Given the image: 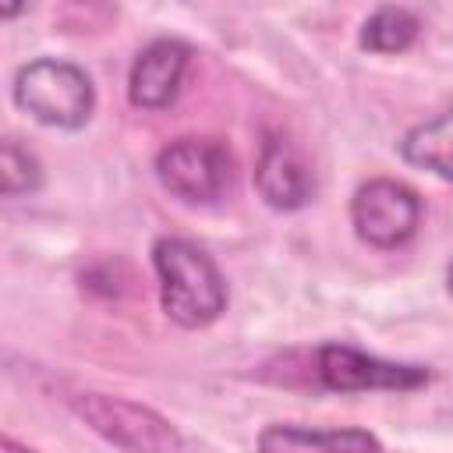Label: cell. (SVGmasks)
<instances>
[{
    "instance_id": "cell-5",
    "label": "cell",
    "mask_w": 453,
    "mask_h": 453,
    "mask_svg": "<svg viewBox=\"0 0 453 453\" xmlns=\"http://www.w3.org/2000/svg\"><path fill=\"white\" fill-rule=\"evenodd\" d=\"M421 195L393 177H375L361 184L350 198L354 234L372 248H400L421 226Z\"/></svg>"
},
{
    "instance_id": "cell-6",
    "label": "cell",
    "mask_w": 453,
    "mask_h": 453,
    "mask_svg": "<svg viewBox=\"0 0 453 453\" xmlns=\"http://www.w3.org/2000/svg\"><path fill=\"white\" fill-rule=\"evenodd\" d=\"M315 372L326 389L336 393H365V389H418L432 379L421 365H400L382 361L375 354H365L347 343H326L315 354Z\"/></svg>"
},
{
    "instance_id": "cell-14",
    "label": "cell",
    "mask_w": 453,
    "mask_h": 453,
    "mask_svg": "<svg viewBox=\"0 0 453 453\" xmlns=\"http://www.w3.org/2000/svg\"><path fill=\"white\" fill-rule=\"evenodd\" d=\"M446 283H449V294H453V265H449V273H446Z\"/></svg>"
},
{
    "instance_id": "cell-8",
    "label": "cell",
    "mask_w": 453,
    "mask_h": 453,
    "mask_svg": "<svg viewBox=\"0 0 453 453\" xmlns=\"http://www.w3.org/2000/svg\"><path fill=\"white\" fill-rule=\"evenodd\" d=\"M255 188L265 198V205L280 212H294L311 202L315 195V173L304 163V156L276 131L265 134L258 166H255Z\"/></svg>"
},
{
    "instance_id": "cell-10",
    "label": "cell",
    "mask_w": 453,
    "mask_h": 453,
    "mask_svg": "<svg viewBox=\"0 0 453 453\" xmlns=\"http://www.w3.org/2000/svg\"><path fill=\"white\" fill-rule=\"evenodd\" d=\"M400 156L442 180H453V106L414 124L400 138Z\"/></svg>"
},
{
    "instance_id": "cell-13",
    "label": "cell",
    "mask_w": 453,
    "mask_h": 453,
    "mask_svg": "<svg viewBox=\"0 0 453 453\" xmlns=\"http://www.w3.org/2000/svg\"><path fill=\"white\" fill-rule=\"evenodd\" d=\"M0 453H35V449H32V446H21L14 435H4V439H0Z\"/></svg>"
},
{
    "instance_id": "cell-2",
    "label": "cell",
    "mask_w": 453,
    "mask_h": 453,
    "mask_svg": "<svg viewBox=\"0 0 453 453\" xmlns=\"http://www.w3.org/2000/svg\"><path fill=\"white\" fill-rule=\"evenodd\" d=\"M14 106L25 110L32 120L60 131H78L88 124L96 110V88L92 78L57 57H39L14 74Z\"/></svg>"
},
{
    "instance_id": "cell-12",
    "label": "cell",
    "mask_w": 453,
    "mask_h": 453,
    "mask_svg": "<svg viewBox=\"0 0 453 453\" xmlns=\"http://www.w3.org/2000/svg\"><path fill=\"white\" fill-rule=\"evenodd\" d=\"M42 184V166L39 159L21 149L14 138H7L0 145V195L4 198H18V195H28Z\"/></svg>"
},
{
    "instance_id": "cell-7",
    "label": "cell",
    "mask_w": 453,
    "mask_h": 453,
    "mask_svg": "<svg viewBox=\"0 0 453 453\" xmlns=\"http://www.w3.org/2000/svg\"><path fill=\"white\" fill-rule=\"evenodd\" d=\"M191 64V46L184 39H152L138 50L127 71V99L138 110H166L180 96L184 74Z\"/></svg>"
},
{
    "instance_id": "cell-3",
    "label": "cell",
    "mask_w": 453,
    "mask_h": 453,
    "mask_svg": "<svg viewBox=\"0 0 453 453\" xmlns=\"http://www.w3.org/2000/svg\"><path fill=\"white\" fill-rule=\"evenodd\" d=\"M237 159L223 138L184 134L156 152V180L188 205H212L234 188Z\"/></svg>"
},
{
    "instance_id": "cell-4",
    "label": "cell",
    "mask_w": 453,
    "mask_h": 453,
    "mask_svg": "<svg viewBox=\"0 0 453 453\" xmlns=\"http://www.w3.org/2000/svg\"><path fill=\"white\" fill-rule=\"evenodd\" d=\"M71 411L110 446L124 453H180V432L152 407L110 396V393H74Z\"/></svg>"
},
{
    "instance_id": "cell-1",
    "label": "cell",
    "mask_w": 453,
    "mask_h": 453,
    "mask_svg": "<svg viewBox=\"0 0 453 453\" xmlns=\"http://www.w3.org/2000/svg\"><path fill=\"white\" fill-rule=\"evenodd\" d=\"M159 301L180 329H205L226 311V280L216 258L188 237H159L152 244Z\"/></svg>"
},
{
    "instance_id": "cell-11",
    "label": "cell",
    "mask_w": 453,
    "mask_h": 453,
    "mask_svg": "<svg viewBox=\"0 0 453 453\" xmlns=\"http://www.w3.org/2000/svg\"><path fill=\"white\" fill-rule=\"evenodd\" d=\"M421 35V18L411 11V7H375L365 25H361V50L368 53H403L414 46V39Z\"/></svg>"
},
{
    "instance_id": "cell-9",
    "label": "cell",
    "mask_w": 453,
    "mask_h": 453,
    "mask_svg": "<svg viewBox=\"0 0 453 453\" xmlns=\"http://www.w3.org/2000/svg\"><path fill=\"white\" fill-rule=\"evenodd\" d=\"M255 453H382V442L365 428H308L276 421L258 432Z\"/></svg>"
}]
</instances>
